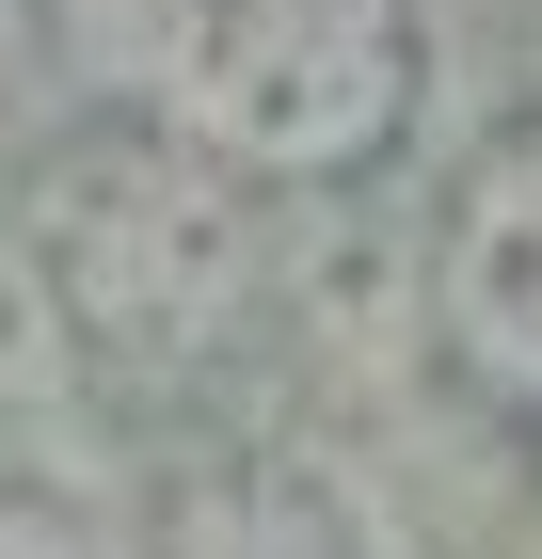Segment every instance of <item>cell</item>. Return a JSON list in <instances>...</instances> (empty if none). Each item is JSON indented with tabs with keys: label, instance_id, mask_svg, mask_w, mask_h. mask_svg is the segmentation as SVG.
Listing matches in <instances>:
<instances>
[{
	"label": "cell",
	"instance_id": "obj_1",
	"mask_svg": "<svg viewBox=\"0 0 542 559\" xmlns=\"http://www.w3.org/2000/svg\"><path fill=\"white\" fill-rule=\"evenodd\" d=\"M431 81L415 0H144V112L240 192H335Z\"/></svg>",
	"mask_w": 542,
	"mask_h": 559
},
{
	"label": "cell",
	"instance_id": "obj_2",
	"mask_svg": "<svg viewBox=\"0 0 542 559\" xmlns=\"http://www.w3.org/2000/svg\"><path fill=\"white\" fill-rule=\"evenodd\" d=\"M33 272L96 352H208L255 288L240 176H208L160 129H96L33 176Z\"/></svg>",
	"mask_w": 542,
	"mask_h": 559
},
{
	"label": "cell",
	"instance_id": "obj_3",
	"mask_svg": "<svg viewBox=\"0 0 542 559\" xmlns=\"http://www.w3.org/2000/svg\"><path fill=\"white\" fill-rule=\"evenodd\" d=\"M431 336L495 416L542 431V112L479 144L431 224Z\"/></svg>",
	"mask_w": 542,
	"mask_h": 559
},
{
	"label": "cell",
	"instance_id": "obj_4",
	"mask_svg": "<svg viewBox=\"0 0 542 559\" xmlns=\"http://www.w3.org/2000/svg\"><path fill=\"white\" fill-rule=\"evenodd\" d=\"M176 559H431V527L368 464H335V448H255V464H224L192 496Z\"/></svg>",
	"mask_w": 542,
	"mask_h": 559
},
{
	"label": "cell",
	"instance_id": "obj_5",
	"mask_svg": "<svg viewBox=\"0 0 542 559\" xmlns=\"http://www.w3.org/2000/svg\"><path fill=\"white\" fill-rule=\"evenodd\" d=\"M0 559H128L96 512H64V496H0Z\"/></svg>",
	"mask_w": 542,
	"mask_h": 559
},
{
	"label": "cell",
	"instance_id": "obj_6",
	"mask_svg": "<svg viewBox=\"0 0 542 559\" xmlns=\"http://www.w3.org/2000/svg\"><path fill=\"white\" fill-rule=\"evenodd\" d=\"M33 81H48V0H0V144L33 129Z\"/></svg>",
	"mask_w": 542,
	"mask_h": 559
}]
</instances>
